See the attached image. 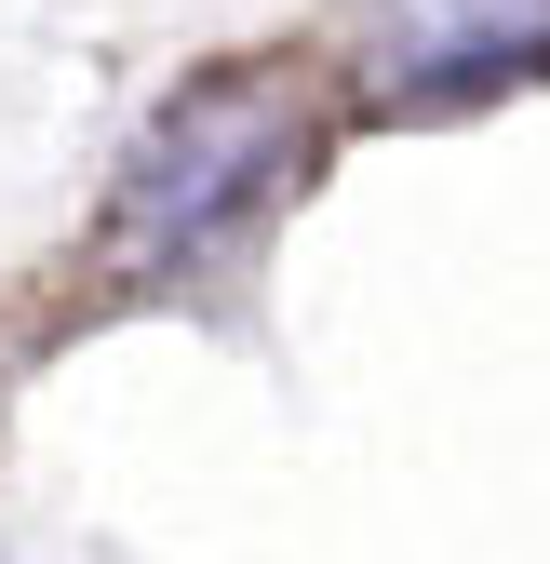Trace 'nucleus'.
<instances>
[{"instance_id": "nucleus-2", "label": "nucleus", "mask_w": 550, "mask_h": 564, "mask_svg": "<svg viewBox=\"0 0 550 564\" xmlns=\"http://www.w3.org/2000/svg\"><path fill=\"white\" fill-rule=\"evenodd\" d=\"M550 67V0H389L376 28V95L389 108H457Z\"/></svg>"}, {"instance_id": "nucleus-1", "label": "nucleus", "mask_w": 550, "mask_h": 564, "mask_svg": "<svg viewBox=\"0 0 550 564\" xmlns=\"http://www.w3.org/2000/svg\"><path fill=\"white\" fill-rule=\"evenodd\" d=\"M296 149V121H283V67H229V82H188L162 108V134L134 149L121 175V229L134 242H201V229H229L242 202L283 175Z\"/></svg>"}]
</instances>
